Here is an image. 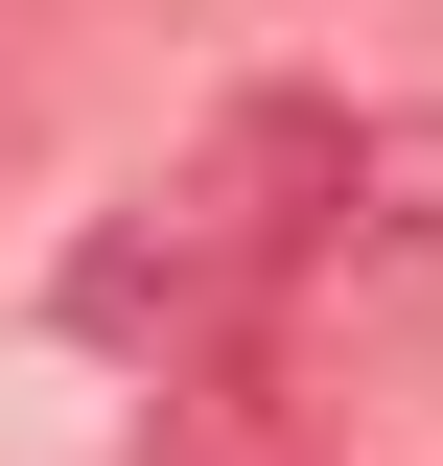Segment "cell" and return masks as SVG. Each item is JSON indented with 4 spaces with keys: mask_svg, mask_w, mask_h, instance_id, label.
<instances>
[{
    "mask_svg": "<svg viewBox=\"0 0 443 466\" xmlns=\"http://www.w3.org/2000/svg\"><path fill=\"white\" fill-rule=\"evenodd\" d=\"M327 164H350V116L257 94L187 187H140V210L70 257V327H94V350H211L233 303H280V280H304V210H327Z\"/></svg>",
    "mask_w": 443,
    "mask_h": 466,
    "instance_id": "obj_1",
    "label": "cell"
},
{
    "mask_svg": "<svg viewBox=\"0 0 443 466\" xmlns=\"http://www.w3.org/2000/svg\"><path fill=\"white\" fill-rule=\"evenodd\" d=\"M304 327H443V116H397V140H350L327 210H304Z\"/></svg>",
    "mask_w": 443,
    "mask_h": 466,
    "instance_id": "obj_2",
    "label": "cell"
}]
</instances>
